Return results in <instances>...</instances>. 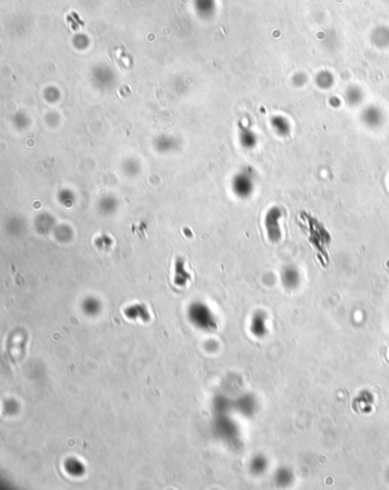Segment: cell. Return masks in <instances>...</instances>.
<instances>
[{
	"instance_id": "6da1fadb",
	"label": "cell",
	"mask_w": 389,
	"mask_h": 490,
	"mask_svg": "<svg viewBox=\"0 0 389 490\" xmlns=\"http://www.w3.org/2000/svg\"><path fill=\"white\" fill-rule=\"evenodd\" d=\"M190 322L203 332H212L217 328V321L210 307L202 302H193L187 309Z\"/></svg>"
},
{
	"instance_id": "7a4b0ae2",
	"label": "cell",
	"mask_w": 389,
	"mask_h": 490,
	"mask_svg": "<svg viewBox=\"0 0 389 490\" xmlns=\"http://www.w3.org/2000/svg\"><path fill=\"white\" fill-rule=\"evenodd\" d=\"M233 193L240 199H247L255 190V178L251 170H241L234 175L230 182Z\"/></svg>"
},
{
	"instance_id": "3957f363",
	"label": "cell",
	"mask_w": 389,
	"mask_h": 490,
	"mask_svg": "<svg viewBox=\"0 0 389 490\" xmlns=\"http://www.w3.org/2000/svg\"><path fill=\"white\" fill-rule=\"evenodd\" d=\"M119 207V201L117 199V197H114L113 194H106L104 197H102L100 200H98L97 204V209L102 215H105V216H108V215L114 214L117 211Z\"/></svg>"
},
{
	"instance_id": "277c9868",
	"label": "cell",
	"mask_w": 389,
	"mask_h": 490,
	"mask_svg": "<svg viewBox=\"0 0 389 490\" xmlns=\"http://www.w3.org/2000/svg\"><path fill=\"white\" fill-rule=\"evenodd\" d=\"M280 217H281V215H280V209H278V208H275V207L272 208V209H269L268 213H267V215H266L265 224H266L267 231H268V236L271 238L273 236H278V234L280 233V231H279Z\"/></svg>"
},
{
	"instance_id": "5b68a950",
	"label": "cell",
	"mask_w": 389,
	"mask_h": 490,
	"mask_svg": "<svg viewBox=\"0 0 389 490\" xmlns=\"http://www.w3.org/2000/svg\"><path fill=\"white\" fill-rule=\"evenodd\" d=\"M63 468L64 471L67 472V474H69L70 476H74V478L82 476L85 474L86 471L84 463L79 461V459L75 458V457H70V458L65 459Z\"/></svg>"
},
{
	"instance_id": "8992f818",
	"label": "cell",
	"mask_w": 389,
	"mask_h": 490,
	"mask_svg": "<svg viewBox=\"0 0 389 490\" xmlns=\"http://www.w3.org/2000/svg\"><path fill=\"white\" fill-rule=\"evenodd\" d=\"M124 316H126L128 319L131 320H143L146 321L148 320V311L146 309V306L143 305L141 303L133 304V305H129L126 307L124 310Z\"/></svg>"
},
{
	"instance_id": "52a82bcc",
	"label": "cell",
	"mask_w": 389,
	"mask_h": 490,
	"mask_svg": "<svg viewBox=\"0 0 389 490\" xmlns=\"http://www.w3.org/2000/svg\"><path fill=\"white\" fill-rule=\"evenodd\" d=\"M190 280V274L186 272L184 266V261L182 258H178L175 263V283L177 286H185V283Z\"/></svg>"
},
{
	"instance_id": "ba28073f",
	"label": "cell",
	"mask_w": 389,
	"mask_h": 490,
	"mask_svg": "<svg viewBox=\"0 0 389 490\" xmlns=\"http://www.w3.org/2000/svg\"><path fill=\"white\" fill-rule=\"evenodd\" d=\"M101 302L95 297H87L82 302V310L87 316H97L101 312Z\"/></svg>"
},
{
	"instance_id": "9c48e42d",
	"label": "cell",
	"mask_w": 389,
	"mask_h": 490,
	"mask_svg": "<svg viewBox=\"0 0 389 490\" xmlns=\"http://www.w3.org/2000/svg\"><path fill=\"white\" fill-rule=\"evenodd\" d=\"M123 171L128 177H135L141 173L140 161L134 158H128L123 164Z\"/></svg>"
},
{
	"instance_id": "30bf717a",
	"label": "cell",
	"mask_w": 389,
	"mask_h": 490,
	"mask_svg": "<svg viewBox=\"0 0 389 490\" xmlns=\"http://www.w3.org/2000/svg\"><path fill=\"white\" fill-rule=\"evenodd\" d=\"M57 201L65 208H71L74 205L75 194L70 188H61L57 193Z\"/></svg>"
},
{
	"instance_id": "8fae6325",
	"label": "cell",
	"mask_w": 389,
	"mask_h": 490,
	"mask_svg": "<svg viewBox=\"0 0 389 490\" xmlns=\"http://www.w3.org/2000/svg\"><path fill=\"white\" fill-rule=\"evenodd\" d=\"M156 149L160 152V153H167V152L176 150V148H175V142L173 140H169L168 137L160 138V140L156 143Z\"/></svg>"
},
{
	"instance_id": "7c38bea8",
	"label": "cell",
	"mask_w": 389,
	"mask_h": 490,
	"mask_svg": "<svg viewBox=\"0 0 389 490\" xmlns=\"http://www.w3.org/2000/svg\"><path fill=\"white\" fill-rule=\"evenodd\" d=\"M240 142H241L243 149H246V150H251V149H253V147L256 145L257 140L255 135L252 133H250V132H243V133H241V136H240Z\"/></svg>"
}]
</instances>
